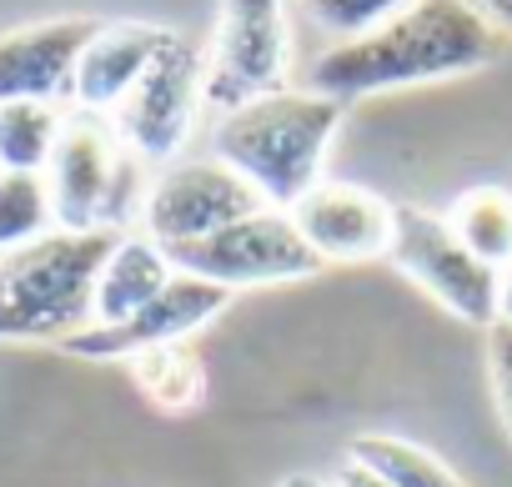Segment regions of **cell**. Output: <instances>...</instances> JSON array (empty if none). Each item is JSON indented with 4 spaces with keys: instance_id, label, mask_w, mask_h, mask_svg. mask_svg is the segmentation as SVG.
Instances as JSON below:
<instances>
[{
    "instance_id": "1",
    "label": "cell",
    "mask_w": 512,
    "mask_h": 487,
    "mask_svg": "<svg viewBox=\"0 0 512 487\" xmlns=\"http://www.w3.org/2000/svg\"><path fill=\"white\" fill-rule=\"evenodd\" d=\"M492 61V26L467 0H412L357 41H337L312 61L307 91L332 101H362L397 86L467 76Z\"/></svg>"
},
{
    "instance_id": "2",
    "label": "cell",
    "mask_w": 512,
    "mask_h": 487,
    "mask_svg": "<svg viewBox=\"0 0 512 487\" xmlns=\"http://www.w3.org/2000/svg\"><path fill=\"white\" fill-rule=\"evenodd\" d=\"M337 126L342 101L317 91H272L216 121L211 156L231 166L267 206L292 211L322 181Z\"/></svg>"
},
{
    "instance_id": "3",
    "label": "cell",
    "mask_w": 512,
    "mask_h": 487,
    "mask_svg": "<svg viewBox=\"0 0 512 487\" xmlns=\"http://www.w3.org/2000/svg\"><path fill=\"white\" fill-rule=\"evenodd\" d=\"M121 231H46L0 257V342H66L91 327L96 272Z\"/></svg>"
},
{
    "instance_id": "4",
    "label": "cell",
    "mask_w": 512,
    "mask_h": 487,
    "mask_svg": "<svg viewBox=\"0 0 512 487\" xmlns=\"http://www.w3.org/2000/svg\"><path fill=\"white\" fill-rule=\"evenodd\" d=\"M141 166L111 131L106 116H66L61 146L46 166L51 211L61 231H121L131 216H141L146 181Z\"/></svg>"
},
{
    "instance_id": "5",
    "label": "cell",
    "mask_w": 512,
    "mask_h": 487,
    "mask_svg": "<svg viewBox=\"0 0 512 487\" xmlns=\"http://www.w3.org/2000/svg\"><path fill=\"white\" fill-rule=\"evenodd\" d=\"M201 106H206V46H196L186 31H171L141 86L111 111V131L136 161L171 166L186 151Z\"/></svg>"
},
{
    "instance_id": "6",
    "label": "cell",
    "mask_w": 512,
    "mask_h": 487,
    "mask_svg": "<svg viewBox=\"0 0 512 487\" xmlns=\"http://www.w3.org/2000/svg\"><path fill=\"white\" fill-rule=\"evenodd\" d=\"M176 272L216 282L226 292L236 287H272V282H302L312 272H322V257L302 241L297 221L277 206H262L221 231H211L206 241L166 252Z\"/></svg>"
},
{
    "instance_id": "7",
    "label": "cell",
    "mask_w": 512,
    "mask_h": 487,
    "mask_svg": "<svg viewBox=\"0 0 512 487\" xmlns=\"http://www.w3.org/2000/svg\"><path fill=\"white\" fill-rule=\"evenodd\" d=\"M287 66V0H221L216 36L206 46V106L226 116L246 101L287 91Z\"/></svg>"
},
{
    "instance_id": "8",
    "label": "cell",
    "mask_w": 512,
    "mask_h": 487,
    "mask_svg": "<svg viewBox=\"0 0 512 487\" xmlns=\"http://www.w3.org/2000/svg\"><path fill=\"white\" fill-rule=\"evenodd\" d=\"M387 257L407 282H417L457 322H472V327L497 322V267L477 262L462 247L457 231L447 226V216H432L422 206H392Z\"/></svg>"
},
{
    "instance_id": "9",
    "label": "cell",
    "mask_w": 512,
    "mask_h": 487,
    "mask_svg": "<svg viewBox=\"0 0 512 487\" xmlns=\"http://www.w3.org/2000/svg\"><path fill=\"white\" fill-rule=\"evenodd\" d=\"M267 201L256 196L231 166H221L216 156H191V161H171L146 201H141V231L156 241L161 252L191 247V241H206L211 231L262 211Z\"/></svg>"
},
{
    "instance_id": "10",
    "label": "cell",
    "mask_w": 512,
    "mask_h": 487,
    "mask_svg": "<svg viewBox=\"0 0 512 487\" xmlns=\"http://www.w3.org/2000/svg\"><path fill=\"white\" fill-rule=\"evenodd\" d=\"M226 307H231V292H226V287L176 272V277L166 282V292H161L146 312H136L131 322H121V327H86V332L66 337L61 347H66L71 357H86V362H131V357H141V352L191 342V337H196L201 327H211Z\"/></svg>"
},
{
    "instance_id": "11",
    "label": "cell",
    "mask_w": 512,
    "mask_h": 487,
    "mask_svg": "<svg viewBox=\"0 0 512 487\" xmlns=\"http://www.w3.org/2000/svg\"><path fill=\"white\" fill-rule=\"evenodd\" d=\"M302 241L327 262H377L392 247V201L357 181H317L292 211Z\"/></svg>"
},
{
    "instance_id": "12",
    "label": "cell",
    "mask_w": 512,
    "mask_h": 487,
    "mask_svg": "<svg viewBox=\"0 0 512 487\" xmlns=\"http://www.w3.org/2000/svg\"><path fill=\"white\" fill-rule=\"evenodd\" d=\"M96 16H51L0 31V106L6 101H71L76 61L96 36Z\"/></svg>"
},
{
    "instance_id": "13",
    "label": "cell",
    "mask_w": 512,
    "mask_h": 487,
    "mask_svg": "<svg viewBox=\"0 0 512 487\" xmlns=\"http://www.w3.org/2000/svg\"><path fill=\"white\" fill-rule=\"evenodd\" d=\"M166 41H171V26H156V21H101L76 61L71 106L81 116L111 121V111L141 86V76L151 71Z\"/></svg>"
},
{
    "instance_id": "14",
    "label": "cell",
    "mask_w": 512,
    "mask_h": 487,
    "mask_svg": "<svg viewBox=\"0 0 512 487\" xmlns=\"http://www.w3.org/2000/svg\"><path fill=\"white\" fill-rule=\"evenodd\" d=\"M176 277L171 257L156 247L146 231H121L111 257L96 272V292H91V327H121L136 312H146L166 282Z\"/></svg>"
},
{
    "instance_id": "15",
    "label": "cell",
    "mask_w": 512,
    "mask_h": 487,
    "mask_svg": "<svg viewBox=\"0 0 512 487\" xmlns=\"http://www.w3.org/2000/svg\"><path fill=\"white\" fill-rule=\"evenodd\" d=\"M447 226L457 231V241L487 267H512V191L502 186H472L462 191L447 211Z\"/></svg>"
},
{
    "instance_id": "16",
    "label": "cell",
    "mask_w": 512,
    "mask_h": 487,
    "mask_svg": "<svg viewBox=\"0 0 512 487\" xmlns=\"http://www.w3.org/2000/svg\"><path fill=\"white\" fill-rule=\"evenodd\" d=\"M66 131V111L56 101H6L0 106V171L46 176Z\"/></svg>"
},
{
    "instance_id": "17",
    "label": "cell",
    "mask_w": 512,
    "mask_h": 487,
    "mask_svg": "<svg viewBox=\"0 0 512 487\" xmlns=\"http://www.w3.org/2000/svg\"><path fill=\"white\" fill-rule=\"evenodd\" d=\"M347 457H357L362 467H372L377 477H387L392 487H472L462 472H452L432 447L392 437V432H362L352 437Z\"/></svg>"
},
{
    "instance_id": "18",
    "label": "cell",
    "mask_w": 512,
    "mask_h": 487,
    "mask_svg": "<svg viewBox=\"0 0 512 487\" xmlns=\"http://www.w3.org/2000/svg\"><path fill=\"white\" fill-rule=\"evenodd\" d=\"M131 372H136V387L161 412H191V407L206 402V367H201V357L186 342L131 357Z\"/></svg>"
},
{
    "instance_id": "19",
    "label": "cell",
    "mask_w": 512,
    "mask_h": 487,
    "mask_svg": "<svg viewBox=\"0 0 512 487\" xmlns=\"http://www.w3.org/2000/svg\"><path fill=\"white\" fill-rule=\"evenodd\" d=\"M56 231L51 186L36 171H0V257H11L31 241Z\"/></svg>"
},
{
    "instance_id": "20",
    "label": "cell",
    "mask_w": 512,
    "mask_h": 487,
    "mask_svg": "<svg viewBox=\"0 0 512 487\" xmlns=\"http://www.w3.org/2000/svg\"><path fill=\"white\" fill-rule=\"evenodd\" d=\"M297 6L317 31H327L337 41H357V36L377 31L382 21H392L397 11H407L412 0H297Z\"/></svg>"
},
{
    "instance_id": "21",
    "label": "cell",
    "mask_w": 512,
    "mask_h": 487,
    "mask_svg": "<svg viewBox=\"0 0 512 487\" xmlns=\"http://www.w3.org/2000/svg\"><path fill=\"white\" fill-rule=\"evenodd\" d=\"M487 377H492L502 432L512 437V327L507 322H492L487 327Z\"/></svg>"
},
{
    "instance_id": "22",
    "label": "cell",
    "mask_w": 512,
    "mask_h": 487,
    "mask_svg": "<svg viewBox=\"0 0 512 487\" xmlns=\"http://www.w3.org/2000/svg\"><path fill=\"white\" fill-rule=\"evenodd\" d=\"M332 482H337V487H392L387 477H377V472L362 467L357 457H342V467L332 472Z\"/></svg>"
},
{
    "instance_id": "23",
    "label": "cell",
    "mask_w": 512,
    "mask_h": 487,
    "mask_svg": "<svg viewBox=\"0 0 512 487\" xmlns=\"http://www.w3.org/2000/svg\"><path fill=\"white\" fill-rule=\"evenodd\" d=\"M467 6L487 21V26H502V31H512V0H467Z\"/></svg>"
},
{
    "instance_id": "24",
    "label": "cell",
    "mask_w": 512,
    "mask_h": 487,
    "mask_svg": "<svg viewBox=\"0 0 512 487\" xmlns=\"http://www.w3.org/2000/svg\"><path fill=\"white\" fill-rule=\"evenodd\" d=\"M497 322L512 327V267L497 272Z\"/></svg>"
},
{
    "instance_id": "25",
    "label": "cell",
    "mask_w": 512,
    "mask_h": 487,
    "mask_svg": "<svg viewBox=\"0 0 512 487\" xmlns=\"http://www.w3.org/2000/svg\"><path fill=\"white\" fill-rule=\"evenodd\" d=\"M277 487H337L332 477H317V472H287Z\"/></svg>"
}]
</instances>
